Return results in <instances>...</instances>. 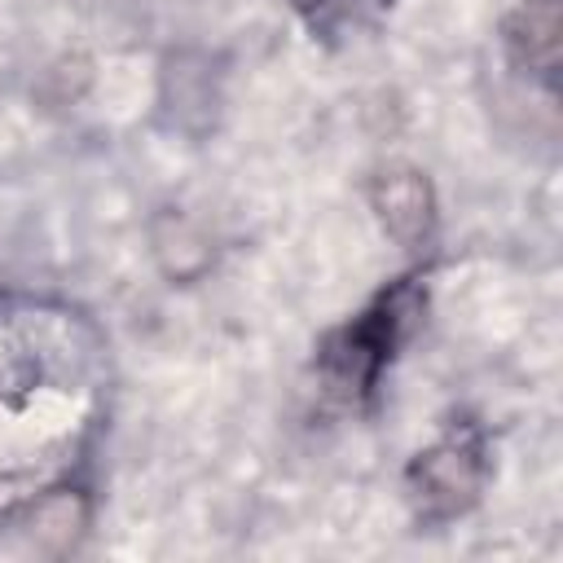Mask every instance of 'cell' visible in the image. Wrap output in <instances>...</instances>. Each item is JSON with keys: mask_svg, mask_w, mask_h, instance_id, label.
<instances>
[{"mask_svg": "<svg viewBox=\"0 0 563 563\" xmlns=\"http://www.w3.org/2000/svg\"><path fill=\"white\" fill-rule=\"evenodd\" d=\"M488 479V440L475 422H453L431 449L409 462L405 488L422 523H444L475 506Z\"/></svg>", "mask_w": 563, "mask_h": 563, "instance_id": "obj_2", "label": "cell"}, {"mask_svg": "<svg viewBox=\"0 0 563 563\" xmlns=\"http://www.w3.org/2000/svg\"><path fill=\"white\" fill-rule=\"evenodd\" d=\"M369 202H374L383 229L400 246H422L431 238L435 202H431V185H427L422 172H413V167H387V172H378L374 185H369Z\"/></svg>", "mask_w": 563, "mask_h": 563, "instance_id": "obj_3", "label": "cell"}, {"mask_svg": "<svg viewBox=\"0 0 563 563\" xmlns=\"http://www.w3.org/2000/svg\"><path fill=\"white\" fill-rule=\"evenodd\" d=\"M422 308H427V277L405 273L391 286H383L356 317L334 325L317 347V374L325 391L352 409L369 405L378 396L387 365L413 334Z\"/></svg>", "mask_w": 563, "mask_h": 563, "instance_id": "obj_1", "label": "cell"}, {"mask_svg": "<svg viewBox=\"0 0 563 563\" xmlns=\"http://www.w3.org/2000/svg\"><path fill=\"white\" fill-rule=\"evenodd\" d=\"M290 4H295V13L312 31H321V35H347V31L365 26V22H374L391 0H290Z\"/></svg>", "mask_w": 563, "mask_h": 563, "instance_id": "obj_5", "label": "cell"}, {"mask_svg": "<svg viewBox=\"0 0 563 563\" xmlns=\"http://www.w3.org/2000/svg\"><path fill=\"white\" fill-rule=\"evenodd\" d=\"M559 0H519L515 13L506 18V53L519 70H528L532 79H541L545 88L559 84V57H563V40H559Z\"/></svg>", "mask_w": 563, "mask_h": 563, "instance_id": "obj_4", "label": "cell"}]
</instances>
